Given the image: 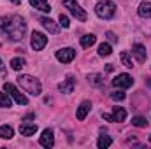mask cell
Segmentation results:
<instances>
[{"mask_svg":"<svg viewBox=\"0 0 151 149\" xmlns=\"http://www.w3.org/2000/svg\"><path fill=\"white\" fill-rule=\"evenodd\" d=\"M18 84L30 95L34 97H39L40 91H42V86H40V81L34 75H28V74H19L18 75Z\"/></svg>","mask_w":151,"mask_h":149,"instance_id":"obj_2","label":"cell"},{"mask_svg":"<svg viewBox=\"0 0 151 149\" xmlns=\"http://www.w3.org/2000/svg\"><path fill=\"white\" fill-rule=\"evenodd\" d=\"M11 104H12V98H11V95L5 91V93H2L0 91V109H9L11 107Z\"/></svg>","mask_w":151,"mask_h":149,"instance_id":"obj_20","label":"cell"},{"mask_svg":"<svg viewBox=\"0 0 151 149\" xmlns=\"http://www.w3.org/2000/svg\"><path fill=\"white\" fill-rule=\"evenodd\" d=\"M4 91H7V93L11 95V98H12L16 104H19V105H27V104H28V98H27L23 93H19V90H16L14 84L5 82V84H4Z\"/></svg>","mask_w":151,"mask_h":149,"instance_id":"obj_5","label":"cell"},{"mask_svg":"<svg viewBox=\"0 0 151 149\" xmlns=\"http://www.w3.org/2000/svg\"><path fill=\"white\" fill-rule=\"evenodd\" d=\"M95 40H97V37H95L93 34H86V35L81 37V46H83V47H91V46L95 44Z\"/></svg>","mask_w":151,"mask_h":149,"instance_id":"obj_21","label":"cell"},{"mask_svg":"<svg viewBox=\"0 0 151 149\" xmlns=\"http://www.w3.org/2000/svg\"><path fill=\"white\" fill-rule=\"evenodd\" d=\"M25 65H27L25 58H19V56H16V58H12V60H11V67H12L14 70H21Z\"/></svg>","mask_w":151,"mask_h":149,"instance_id":"obj_23","label":"cell"},{"mask_svg":"<svg viewBox=\"0 0 151 149\" xmlns=\"http://www.w3.org/2000/svg\"><path fill=\"white\" fill-rule=\"evenodd\" d=\"M90 111H91V104H90L88 100L81 102V104H79V107H77V112H76L77 119H79V121H83V119L88 116V112H90Z\"/></svg>","mask_w":151,"mask_h":149,"instance_id":"obj_13","label":"cell"},{"mask_svg":"<svg viewBox=\"0 0 151 149\" xmlns=\"http://www.w3.org/2000/svg\"><path fill=\"white\" fill-rule=\"evenodd\" d=\"M132 125L137 128H144V126H148V121L142 116H135V117H132Z\"/></svg>","mask_w":151,"mask_h":149,"instance_id":"obj_26","label":"cell"},{"mask_svg":"<svg viewBox=\"0 0 151 149\" xmlns=\"http://www.w3.org/2000/svg\"><path fill=\"white\" fill-rule=\"evenodd\" d=\"M39 144H40L42 148H53V146H55V135H53V130L46 128V130L42 132L40 139H39Z\"/></svg>","mask_w":151,"mask_h":149,"instance_id":"obj_9","label":"cell"},{"mask_svg":"<svg viewBox=\"0 0 151 149\" xmlns=\"http://www.w3.org/2000/svg\"><path fill=\"white\" fill-rule=\"evenodd\" d=\"M0 46H2V42H0Z\"/></svg>","mask_w":151,"mask_h":149,"instance_id":"obj_34","label":"cell"},{"mask_svg":"<svg viewBox=\"0 0 151 149\" xmlns=\"http://www.w3.org/2000/svg\"><path fill=\"white\" fill-rule=\"evenodd\" d=\"M74 86H76V79H74V77H67L63 82H60V84H58V90H60L62 93L69 95V93H72V91H74Z\"/></svg>","mask_w":151,"mask_h":149,"instance_id":"obj_11","label":"cell"},{"mask_svg":"<svg viewBox=\"0 0 151 149\" xmlns=\"http://www.w3.org/2000/svg\"><path fill=\"white\" fill-rule=\"evenodd\" d=\"M132 54H134V56H135V58H137L139 62H144V60L148 58V53H146V47H144L142 44H139V42L132 46Z\"/></svg>","mask_w":151,"mask_h":149,"instance_id":"obj_12","label":"cell"},{"mask_svg":"<svg viewBox=\"0 0 151 149\" xmlns=\"http://www.w3.org/2000/svg\"><path fill=\"white\" fill-rule=\"evenodd\" d=\"M30 44H32V49L34 51H42L44 46L47 44V37L40 32H34L32 34V39H30Z\"/></svg>","mask_w":151,"mask_h":149,"instance_id":"obj_7","label":"cell"},{"mask_svg":"<svg viewBox=\"0 0 151 149\" xmlns=\"http://www.w3.org/2000/svg\"><path fill=\"white\" fill-rule=\"evenodd\" d=\"M28 2L34 9H37L40 12H49L51 11V5L47 4V0H28Z\"/></svg>","mask_w":151,"mask_h":149,"instance_id":"obj_16","label":"cell"},{"mask_svg":"<svg viewBox=\"0 0 151 149\" xmlns=\"http://www.w3.org/2000/svg\"><path fill=\"white\" fill-rule=\"evenodd\" d=\"M12 135H14V130H12V126L11 125H2L0 126V139H12Z\"/></svg>","mask_w":151,"mask_h":149,"instance_id":"obj_18","label":"cell"},{"mask_svg":"<svg viewBox=\"0 0 151 149\" xmlns=\"http://www.w3.org/2000/svg\"><path fill=\"white\" fill-rule=\"evenodd\" d=\"M111 144H113V139H111V137H107V135H100V137H99V140H97L99 149H107Z\"/></svg>","mask_w":151,"mask_h":149,"instance_id":"obj_22","label":"cell"},{"mask_svg":"<svg viewBox=\"0 0 151 149\" xmlns=\"http://www.w3.org/2000/svg\"><path fill=\"white\" fill-rule=\"evenodd\" d=\"M113 69H114L113 65H107V67H106V70H107V72H113Z\"/></svg>","mask_w":151,"mask_h":149,"instance_id":"obj_31","label":"cell"},{"mask_svg":"<svg viewBox=\"0 0 151 149\" xmlns=\"http://www.w3.org/2000/svg\"><path fill=\"white\" fill-rule=\"evenodd\" d=\"M60 25H62L63 28H69V27H70V23H69V18H67L65 14H60Z\"/></svg>","mask_w":151,"mask_h":149,"instance_id":"obj_28","label":"cell"},{"mask_svg":"<svg viewBox=\"0 0 151 149\" xmlns=\"http://www.w3.org/2000/svg\"><path fill=\"white\" fill-rule=\"evenodd\" d=\"M35 132H37V125H35V123H27V121H25V123L19 126V133L25 135V137H32Z\"/></svg>","mask_w":151,"mask_h":149,"instance_id":"obj_14","label":"cell"},{"mask_svg":"<svg viewBox=\"0 0 151 149\" xmlns=\"http://www.w3.org/2000/svg\"><path fill=\"white\" fill-rule=\"evenodd\" d=\"M39 21H40V25H42V27H44L49 34H58V32H60V27H58V25H56L51 18L40 16V18H39Z\"/></svg>","mask_w":151,"mask_h":149,"instance_id":"obj_10","label":"cell"},{"mask_svg":"<svg viewBox=\"0 0 151 149\" xmlns=\"http://www.w3.org/2000/svg\"><path fill=\"white\" fill-rule=\"evenodd\" d=\"M76 58V49L72 47H62L56 51V60L62 62V63H70Z\"/></svg>","mask_w":151,"mask_h":149,"instance_id":"obj_6","label":"cell"},{"mask_svg":"<svg viewBox=\"0 0 151 149\" xmlns=\"http://www.w3.org/2000/svg\"><path fill=\"white\" fill-rule=\"evenodd\" d=\"M106 35H107V37H109V40H111V42H118V37H116V35H114L113 32H107V34H106Z\"/></svg>","mask_w":151,"mask_h":149,"instance_id":"obj_30","label":"cell"},{"mask_svg":"<svg viewBox=\"0 0 151 149\" xmlns=\"http://www.w3.org/2000/svg\"><path fill=\"white\" fill-rule=\"evenodd\" d=\"M88 82H90L91 86L100 88V86H104V77H102L100 74H90L88 75Z\"/></svg>","mask_w":151,"mask_h":149,"instance_id":"obj_19","label":"cell"},{"mask_svg":"<svg viewBox=\"0 0 151 149\" xmlns=\"http://www.w3.org/2000/svg\"><path fill=\"white\" fill-rule=\"evenodd\" d=\"M150 142H151V135H150Z\"/></svg>","mask_w":151,"mask_h":149,"instance_id":"obj_33","label":"cell"},{"mask_svg":"<svg viewBox=\"0 0 151 149\" xmlns=\"http://www.w3.org/2000/svg\"><path fill=\"white\" fill-rule=\"evenodd\" d=\"M63 5L70 11V14L74 16L76 19H79V21H86V18H88V14H86V11L76 2V0H63Z\"/></svg>","mask_w":151,"mask_h":149,"instance_id":"obj_4","label":"cell"},{"mask_svg":"<svg viewBox=\"0 0 151 149\" xmlns=\"http://www.w3.org/2000/svg\"><path fill=\"white\" fill-rule=\"evenodd\" d=\"M111 98H113V100H118V102H121V100H125V93H123V91H114L113 95H111Z\"/></svg>","mask_w":151,"mask_h":149,"instance_id":"obj_27","label":"cell"},{"mask_svg":"<svg viewBox=\"0 0 151 149\" xmlns=\"http://www.w3.org/2000/svg\"><path fill=\"white\" fill-rule=\"evenodd\" d=\"M11 2H12V4H16V5H19V4H21V0H11Z\"/></svg>","mask_w":151,"mask_h":149,"instance_id":"obj_32","label":"cell"},{"mask_svg":"<svg viewBox=\"0 0 151 149\" xmlns=\"http://www.w3.org/2000/svg\"><path fill=\"white\" fill-rule=\"evenodd\" d=\"M95 14L100 18V19H111L116 14V4L111 0H100L97 5H95Z\"/></svg>","mask_w":151,"mask_h":149,"instance_id":"obj_3","label":"cell"},{"mask_svg":"<svg viewBox=\"0 0 151 149\" xmlns=\"http://www.w3.org/2000/svg\"><path fill=\"white\" fill-rule=\"evenodd\" d=\"M7 77V70H5V65H4V62L0 60V79H5Z\"/></svg>","mask_w":151,"mask_h":149,"instance_id":"obj_29","label":"cell"},{"mask_svg":"<svg viewBox=\"0 0 151 149\" xmlns=\"http://www.w3.org/2000/svg\"><path fill=\"white\" fill-rule=\"evenodd\" d=\"M119 58H121V63H123L125 67H128V69L134 67V62H132V58H130V54H128L127 51H123V53L119 54Z\"/></svg>","mask_w":151,"mask_h":149,"instance_id":"obj_25","label":"cell"},{"mask_svg":"<svg viewBox=\"0 0 151 149\" xmlns=\"http://www.w3.org/2000/svg\"><path fill=\"white\" fill-rule=\"evenodd\" d=\"M113 53V47H111V44H107V42H102L100 46H99V54L100 56H109Z\"/></svg>","mask_w":151,"mask_h":149,"instance_id":"obj_24","label":"cell"},{"mask_svg":"<svg viewBox=\"0 0 151 149\" xmlns=\"http://www.w3.org/2000/svg\"><path fill=\"white\" fill-rule=\"evenodd\" d=\"M0 32L7 37V40L11 42H18L21 40L23 35L27 34V23L21 16L18 14H12V16H5V18H0Z\"/></svg>","mask_w":151,"mask_h":149,"instance_id":"obj_1","label":"cell"},{"mask_svg":"<svg viewBox=\"0 0 151 149\" xmlns=\"http://www.w3.org/2000/svg\"><path fill=\"white\" fill-rule=\"evenodd\" d=\"M132 84H134V79L128 74H118L113 79V86H116V88H130Z\"/></svg>","mask_w":151,"mask_h":149,"instance_id":"obj_8","label":"cell"},{"mask_svg":"<svg viewBox=\"0 0 151 149\" xmlns=\"http://www.w3.org/2000/svg\"><path fill=\"white\" fill-rule=\"evenodd\" d=\"M137 14H139L141 18L151 19V4L150 2H141V4H139V9H137Z\"/></svg>","mask_w":151,"mask_h":149,"instance_id":"obj_17","label":"cell"},{"mask_svg":"<svg viewBox=\"0 0 151 149\" xmlns=\"http://www.w3.org/2000/svg\"><path fill=\"white\" fill-rule=\"evenodd\" d=\"M125 119H127V111H125L123 107H114L113 112H111V121L121 123V121H125Z\"/></svg>","mask_w":151,"mask_h":149,"instance_id":"obj_15","label":"cell"}]
</instances>
